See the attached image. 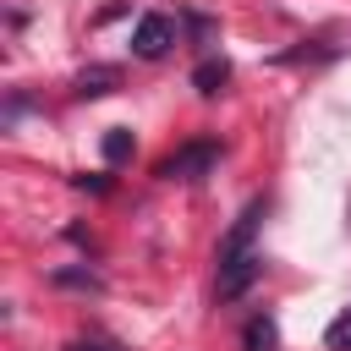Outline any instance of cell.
I'll use <instances>...</instances> for the list:
<instances>
[{
    "instance_id": "ba28073f",
    "label": "cell",
    "mask_w": 351,
    "mask_h": 351,
    "mask_svg": "<svg viewBox=\"0 0 351 351\" xmlns=\"http://www.w3.org/2000/svg\"><path fill=\"white\" fill-rule=\"evenodd\" d=\"M132 154V132L126 126H110V137H104V159H126Z\"/></svg>"
},
{
    "instance_id": "7a4b0ae2",
    "label": "cell",
    "mask_w": 351,
    "mask_h": 351,
    "mask_svg": "<svg viewBox=\"0 0 351 351\" xmlns=\"http://www.w3.org/2000/svg\"><path fill=\"white\" fill-rule=\"evenodd\" d=\"M170 44H176V22H170L165 11H148V16H137V27H132V55H143V60H159Z\"/></svg>"
},
{
    "instance_id": "5b68a950",
    "label": "cell",
    "mask_w": 351,
    "mask_h": 351,
    "mask_svg": "<svg viewBox=\"0 0 351 351\" xmlns=\"http://www.w3.org/2000/svg\"><path fill=\"white\" fill-rule=\"evenodd\" d=\"M225 82H230V66H225L219 55H208V60H197V71H192V88H197V93H208V99H214V93L225 88Z\"/></svg>"
},
{
    "instance_id": "8992f818",
    "label": "cell",
    "mask_w": 351,
    "mask_h": 351,
    "mask_svg": "<svg viewBox=\"0 0 351 351\" xmlns=\"http://www.w3.org/2000/svg\"><path fill=\"white\" fill-rule=\"evenodd\" d=\"M274 340H280V335H274V318H252V324L241 329V346H247V351H274Z\"/></svg>"
},
{
    "instance_id": "277c9868",
    "label": "cell",
    "mask_w": 351,
    "mask_h": 351,
    "mask_svg": "<svg viewBox=\"0 0 351 351\" xmlns=\"http://www.w3.org/2000/svg\"><path fill=\"white\" fill-rule=\"evenodd\" d=\"M121 88V71L115 66H88V71H77V93L82 99H104V93H115Z\"/></svg>"
},
{
    "instance_id": "3957f363",
    "label": "cell",
    "mask_w": 351,
    "mask_h": 351,
    "mask_svg": "<svg viewBox=\"0 0 351 351\" xmlns=\"http://www.w3.org/2000/svg\"><path fill=\"white\" fill-rule=\"evenodd\" d=\"M258 274H263V258H258V252L225 258V263H219V285H214V291H219V302H236V296H241V291H247Z\"/></svg>"
},
{
    "instance_id": "6da1fadb",
    "label": "cell",
    "mask_w": 351,
    "mask_h": 351,
    "mask_svg": "<svg viewBox=\"0 0 351 351\" xmlns=\"http://www.w3.org/2000/svg\"><path fill=\"white\" fill-rule=\"evenodd\" d=\"M214 159H219V143H186V148H176L165 165H159V176L165 181H197V176H208L214 170Z\"/></svg>"
},
{
    "instance_id": "52a82bcc",
    "label": "cell",
    "mask_w": 351,
    "mask_h": 351,
    "mask_svg": "<svg viewBox=\"0 0 351 351\" xmlns=\"http://www.w3.org/2000/svg\"><path fill=\"white\" fill-rule=\"evenodd\" d=\"M324 340H329V351H351V307L329 324V335H324Z\"/></svg>"
},
{
    "instance_id": "30bf717a",
    "label": "cell",
    "mask_w": 351,
    "mask_h": 351,
    "mask_svg": "<svg viewBox=\"0 0 351 351\" xmlns=\"http://www.w3.org/2000/svg\"><path fill=\"white\" fill-rule=\"evenodd\" d=\"M66 351H121V346H115V340H71Z\"/></svg>"
},
{
    "instance_id": "9c48e42d",
    "label": "cell",
    "mask_w": 351,
    "mask_h": 351,
    "mask_svg": "<svg viewBox=\"0 0 351 351\" xmlns=\"http://www.w3.org/2000/svg\"><path fill=\"white\" fill-rule=\"evenodd\" d=\"M55 285H82V291H99V274H88V269H55Z\"/></svg>"
}]
</instances>
